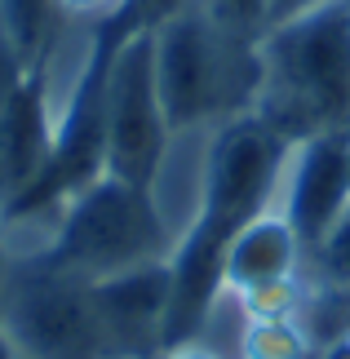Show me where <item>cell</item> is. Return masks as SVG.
Returning <instances> with one entry per match:
<instances>
[{"label": "cell", "instance_id": "obj_1", "mask_svg": "<svg viewBox=\"0 0 350 359\" xmlns=\"http://www.w3.org/2000/svg\"><path fill=\"white\" fill-rule=\"evenodd\" d=\"M284 160L288 142L253 111H240L213 129L200 164V204L169 253L173 297L164 351L187 346L204 328L217 293L227 288V248L253 217L275 209Z\"/></svg>", "mask_w": 350, "mask_h": 359}, {"label": "cell", "instance_id": "obj_2", "mask_svg": "<svg viewBox=\"0 0 350 359\" xmlns=\"http://www.w3.org/2000/svg\"><path fill=\"white\" fill-rule=\"evenodd\" d=\"M253 116L284 142L350 129V0H315L266 27Z\"/></svg>", "mask_w": 350, "mask_h": 359}, {"label": "cell", "instance_id": "obj_3", "mask_svg": "<svg viewBox=\"0 0 350 359\" xmlns=\"http://www.w3.org/2000/svg\"><path fill=\"white\" fill-rule=\"evenodd\" d=\"M156 45V89L173 137L195 133L253 111L257 98V45L227 36L204 13L200 0H187L164 22L151 27Z\"/></svg>", "mask_w": 350, "mask_h": 359}, {"label": "cell", "instance_id": "obj_4", "mask_svg": "<svg viewBox=\"0 0 350 359\" xmlns=\"http://www.w3.org/2000/svg\"><path fill=\"white\" fill-rule=\"evenodd\" d=\"M173 240L156 191L102 173L58 209V231L40 253V266L89 284L169 257Z\"/></svg>", "mask_w": 350, "mask_h": 359}, {"label": "cell", "instance_id": "obj_5", "mask_svg": "<svg viewBox=\"0 0 350 359\" xmlns=\"http://www.w3.org/2000/svg\"><path fill=\"white\" fill-rule=\"evenodd\" d=\"M169 142L173 129L164 120L160 89H156L151 27H137L120 40L107 72V173L156 191Z\"/></svg>", "mask_w": 350, "mask_h": 359}, {"label": "cell", "instance_id": "obj_6", "mask_svg": "<svg viewBox=\"0 0 350 359\" xmlns=\"http://www.w3.org/2000/svg\"><path fill=\"white\" fill-rule=\"evenodd\" d=\"M0 328L9 333L22 359H97L102 333H97L89 284L62 271L40 266L18 293H13Z\"/></svg>", "mask_w": 350, "mask_h": 359}, {"label": "cell", "instance_id": "obj_7", "mask_svg": "<svg viewBox=\"0 0 350 359\" xmlns=\"http://www.w3.org/2000/svg\"><path fill=\"white\" fill-rule=\"evenodd\" d=\"M275 209L288 217L302 248L315 257L350 209V129H324L288 142Z\"/></svg>", "mask_w": 350, "mask_h": 359}, {"label": "cell", "instance_id": "obj_8", "mask_svg": "<svg viewBox=\"0 0 350 359\" xmlns=\"http://www.w3.org/2000/svg\"><path fill=\"white\" fill-rule=\"evenodd\" d=\"M169 297H173V275L169 257L142 262L133 271L89 280V306L102 333V351L151 359L164 351V324H169Z\"/></svg>", "mask_w": 350, "mask_h": 359}, {"label": "cell", "instance_id": "obj_9", "mask_svg": "<svg viewBox=\"0 0 350 359\" xmlns=\"http://www.w3.org/2000/svg\"><path fill=\"white\" fill-rule=\"evenodd\" d=\"M53 151V116L45 98V62L22 67L0 102V204L36 182Z\"/></svg>", "mask_w": 350, "mask_h": 359}, {"label": "cell", "instance_id": "obj_10", "mask_svg": "<svg viewBox=\"0 0 350 359\" xmlns=\"http://www.w3.org/2000/svg\"><path fill=\"white\" fill-rule=\"evenodd\" d=\"M306 248L297 240V231L288 226V217L279 209H266L253 217L227 248V288L235 293H257V288H275L297 280Z\"/></svg>", "mask_w": 350, "mask_h": 359}, {"label": "cell", "instance_id": "obj_11", "mask_svg": "<svg viewBox=\"0 0 350 359\" xmlns=\"http://www.w3.org/2000/svg\"><path fill=\"white\" fill-rule=\"evenodd\" d=\"M244 359H315V341L297 324V315H288V320H248Z\"/></svg>", "mask_w": 350, "mask_h": 359}, {"label": "cell", "instance_id": "obj_12", "mask_svg": "<svg viewBox=\"0 0 350 359\" xmlns=\"http://www.w3.org/2000/svg\"><path fill=\"white\" fill-rule=\"evenodd\" d=\"M200 5L227 36L248 40V45H257L271 27V0H200Z\"/></svg>", "mask_w": 350, "mask_h": 359}, {"label": "cell", "instance_id": "obj_13", "mask_svg": "<svg viewBox=\"0 0 350 359\" xmlns=\"http://www.w3.org/2000/svg\"><path fill=\"white\" fill-rule=\"evenodd\" d=\"M244 315L248 320H288V315H297V280L288 284H275V288H257V293H244Z\"/></svg>", "mask_w": 350, "mask_h": 359}, {"label": "cell", "instance_id": "obj_14", "mask_svg": "<svg viewBox=\"0 0 350 359\" xmlns=\"http://www.w3.org/2000/svg\"><path fill=\"white\" fill-rule=\"evenodd\" d=\"M315 262H319V271H324L337 288H350V209L342 213V222L328 231V240L319 244Z\"/></svg>", "mask_w": 350, "mask_h": 359}, {"label": "cell", "instance_id": "obj_15", "mask_svg": "<svg viewBox=\"0 0 350 359\" xmlns=\"http://www.w3.org/2000/svg\"><path fill=\"white\" fill-rule=\"evenodd\" d=\"M58 9H67V13H76V18H93V22H102V18H111L116 9H124V0H53Z\"/></svg>", "mask_w": 350, "mask_h": 359}, {"label": "cell", "instance_id": "obj_16", "mask_svg": "<svg viewBox=\"0 0 350 359\" xmlns=\"http://www.w3.org/2000/svg\"><path fill=\"white\" fill-rule=\"evenodd\" d=\"M151 359H217L213 351H204L200 341H187V346H173V351H160V355H151Z\"/></svg>", "mask_w": 350, "mask_h": 359}, {"label": "cell", "instance_id": "obj_17", "mask_svg": "<svg viewBox=\"0 0 350 359\" xmlns=\"http://www.w3.org/2000/svg\"><path fill=\"white\" fill-rule=\"evenodd\" d=\"M315 359H350V328H346L342 337H332V341H328V346L319 351Z\"/></svg>", "mask_w": 350, "mask_h": 359}, {"label": "cell", "instance_id": "obj_18", "mask_svg": "<svg viewBox=\"0 0 350 359\" xmlns=\"http://www.w3.org/2000/svg\"><path fill=\"white\" fill-rule=\"evenodd\" d=\"M18 359H22V355H18Z\"/></svg>", "mask_w": 350, "mask_h": 359}]
</instances>
